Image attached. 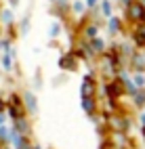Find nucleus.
Segmentation results:
<instances>
[{"mask_svg": "<svg viewBox=\"0 0 145 149\" xmlns=\"http://www.w3.org/2000/svg\"><path fill=\"white\" fill-rule=\"evenodd\" d=\"M128 15L132 21H143V15H145V6L141 2H132L128 4Z\"/></svg>", "mask_w": 145, "mask_h": 149, "instance_id": "f257e3e1", "label": "nucleus"}, {"mask_svg": "<svg viewBox=\"0 0 145 149\" xmlns=\"http://www.w3.org/2000/svg\"><path fill=\"white\" fill-rule=\"evenodd\" d=\"M59 67L74 72V69H76V55H65V57H61V59H59Z\"/></svg>", "mask_w": 145, "mask_h": 149, "instance_id": "f03ea898", "label": "nucleus"}, {"mask_svg": "<svg viewBox=\"0 0 145 149\" xmlns=\"http://www.w3.org/2000/svg\"><path fill=\"white\" fill-rule=\"evenodd\" d=\"M93 93H95V84L91 82V76H86L84 82H82V97L86 99V97H91Z\"/></svg>", "mask_w": 145, "mask_h": 149, "instance_id": "7ed1b4c3", "label": "nucleus"}, {"mask_svg": "<svg viewBox=\"0 0 145 149\" xmlns=\"http://www.w3.org/2000/svg\"><path fill=\"white\" fill-rule=\"evenodd\" d=\"M107 93H109L112 97H120V93H122V84H120V82H112V84H107Z\"/></svg>", "mask_w": 145, "mask_h": 149, "instance_id": "20e7f679", "label": "nucleus"}, {"mask_svg": "<svg viewBox=\"0 0 145 149\" xmlns=\"http://www.w3.org/2000/svg\"><path fill=\"white\" fill-rule=\"evenodd\" d=\"M135 40H137L139 46H145V32H141V29H139V32L135 34Z\"/></svg>", "mask_w": 145, "mask_h": 149, "instance_id": "39448f33", "label": "nucleus"}, {"mask_svg": "<svg viewBox=\"0 0 145 149\" xmlns=\"http://www.w3.org/2000/svg\"><path fill=\"white\" fill-rule=\"evenodd\" d=\"M59 32H61V25L55 21V23L51 25V38H57V36H59Z\"/></svg>", "mask_w": 145, "mask_h": 149, "instance_id": "423d86ee", "label": "nucleus"}, {"mask_svg": "<svg viewBox=\"0 0 145 149\" xmlns=\"http://www.w3.org/2000/svg\"><path fill=\"white\" fill-rule=\"evenodd\" d=\"M82 105H84V109H86V111H89V113H91V111H93V109H95V103L91 101V97H86Z\"/></svg>", "mask_w": 145, "mask_h": 149, "instance_id": "0eeeda50", "label": "nucleus"}, {"mask_svg": "<svg viewBox=\"0 0 145 149\" xmlns=\"http://www.w3.org/2000/svg\"><path fill=\"white\" fill-rule=\"evenodd\" d=\"M95 36H97V27H95V25L86 27V38H91V40H95Z\"/></svg>", "mask_w": 145, "mask_h": 149, "instance_id": "6e6552de", "label": "nucleus"}, {"mask_svg": "<svg viewBox=\"0 0 145 149\" xmlns=\"http://www.w3.org/2000/svg\"><path fill=\"white\" fill-rule=\"evenodd\" d=\"M2 21L4 23H11L13 21V13L11 11H2Z\"/></svg>", "mask_w": 145, "mask_h": 149, "instance_id": "1a4fd4ad", "label": "nucleus"}, {"mask_svg": "<svg viewBox=\"0 0 145 149\" xmlns=\"http://www.w3.org/2000/svg\"><path fill=\"white\" fill-rule=\"evenodd\" d=\"M109 27H112V32H118V27H120L118 19H112V21H109Z\"/></svg>", "mask_w": 145, "mask_h": 149, "instance_id": "9d476101", "label": "nucleus"}, {"mask_svg": "<svg viewBox=\"0 0 145 149\" xmlns=\"http://www.w3.org/2000/svg\"><path fill=\"white\" fill-rule=\"evenodd\" d=\"M2 65H4V69H11V65H13V63H11V59H8V55L2 59Z\"/></svg>", "mask_w": 145, "mask_h": 149, "instance_id": "9b49d317", "label": "nucleus"}, {"mask_svg": "<svg viewBox=\"0 0 145 149\" xmlns=\"http://www.w3.org/2000/svg\"><path fill=\"white\" fill-rule=\"evenodd\" d=\"M27 105H30V109H36V101L32 95H27Z\"/></svg>", "mask_w": 145, "mask_h": 149, "instance_id": "f8f14e48", "label": "nucleus"}, {"mask_svg": "<svg viewBox=\"0 0 145 149\" xmlns=\"http://www.w3.org/2000/svg\"><path fill=\"white\" fill-rule=\"evenodd\" d=\"M103 13H105V15L112 13V4H109V2H103Z\"/></svg>", "mask_w": 145, "mask_h": 149, "instance_id": "ddd939ff", "label": "nucleus"}, {"mask_svg": "<svg viewBox=\"0 0 145 149\" xmlns=\"http://www.w3.org/2000/svg\"><path fill=\"white\" fill-rule=\"evenodd\" d=\"M93 46L97 48V51H101V48H103V42H101V40H97V38H95V40H93Z\"/></svg>", "mask_w": 145, "mask_h": 149, "instance_id": "4468645a", "label": "nucleus"}, {"mask_svg": "<svg viewBox=\"0 0 145 149\" xmlns=\"http://www.w3.org/2000/svg\"><path fill=\"white\" fill-rule=\"evenodd\" d=\"M135 84H137V86H143V84H145V78H143V76H137V78H135Z\"/></svg>", "mask_w": 145, "mask_h": 149, "instance_id": "2eb2a0df", "label": "nucleus"}, {"mask_svg": "<svg viewBox=\"0 0 145 149\" xmlns=\"http://www.w3.org/2000/svg\"><path fill=\"white\" fill-rule=\"evenodd\" d=\"M137 103H145V93H137Z\"/></svg>", "mask_w": 145, "mask_h": 149, "instance_id": "dca6fc26", "label": "nucleus"}, {"mask_svg": "<svg viewBox=\"0 0 145 149\" xmlns=\"http://www.w3.org/2000/svg\"><path fill=\"white\" fill-rule=\"evenodd\" d=\"M74 11H76V13H82V11H84V6H82L80 2H74Z\"/></svg>", "mask_w": 145, "mask_h": 149, "instance_id": "f3484780", "label": "nucleus"}, {"mask_svg": "<svg viewBox=\"0 0 145 149\" xmlns=\"http://www.w3.org/2000/svg\"><path fill=\"white\" fill-rule=\"evenodd\" d=\"M95 2H97V0H86V4H89V6H93Z\"/></svg>", "mask_w": 145, "mask_h": 149, "instance_id": "a211bd4d", "label": "nucleus"}, {"mask_svg": "<svg viewBox=\"0 0 145 149\" xmlns=\"http://www.w3.org/2000/svg\"><path fill=\"white\" fill-rule=\"evenodd\" d=\"M122 2H124V4H130V0H122Z\"/></svg>", "mask_w": 145, "mask_h": 149, "instance_id": "6ab92c4d", "label": "nucleus"}, {"mask_svg": "<svg viewBox=\"0 0 145 149\" xmlns=\"http://www.w3.org/2000/svg\"><path fill=\"white\" fill-rule=\"evenodd\" d=\"M143 23H145V15H143Z\"/></svg>", "mask_w": 145, "mask_h": 149, "instance_id": "aec40b11", "label": "nucleus"}, {"mask_svg": "<svg viewBox=\"0 0 145 149\" xmlns=\"http://www.w3.org/2000/svg\"><path fill=\"white\" fill-rule=\"evenodd\" d=\"M143 134H145V128H143Z\"/></svg>", "mask_w": 145, "mask_h": 149, "instance_id": "412c9836", "label": "nucleus"}]
</instances>
